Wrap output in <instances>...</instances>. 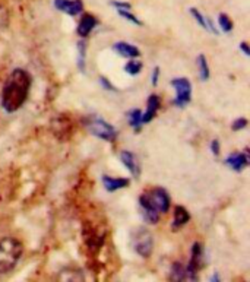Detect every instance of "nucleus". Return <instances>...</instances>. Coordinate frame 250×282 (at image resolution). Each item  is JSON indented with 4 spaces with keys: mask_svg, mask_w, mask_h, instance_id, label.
I'll use <instances>...</instances> for the list:
<instances>
[{
    "mask_svg": "<svg viewBox=\"0 0 250 282\" xmlns=\"http://www.w3.org/2000/svg\"><path fill=\"white\" fill-rule=\"evenodd\" d=\"M31 75L24 69H15L1 91V107L7 113L18 112L27 101L31 89Z\"/></svg>",
    "mask_w": 250,
    "mask_h": 282,
    "instance_id": "1",
    "label": "nucleus"
},
{
    "mask_svg": "<svg viewBox=\"0 0 250 282\" xmlns=\"http://www.w3.org/2000/svg\"><path fill=\"white\" fill-rule=\"evenodd\" d=\"M139 203L143 212V218L149 224H157L160 215L166 214L170 208V195L163 187H155L140 195Z\"/></svg>",
    "mask_w": 250,
    "mask_h": 282,
    "instance_id": "2",
    "label": "nucleus"
},
{
    "mask_svg": "<svg viewBox=\"0 0 250 282\" xmlns=\"http://www.w3.org/2000/svg\"><path fill=\"white\" fill-rule=\"evenodd\" d=\"M24 252V246L13 237L0 240V275L10 272L19 262Z\"/></svg>",
    "mask_w": 250,
    "mask_h": 282,
    "instance_id": "3",
    "label": "nucleus"
},
{
    "mask_svg": "<svg viewBox=\"0 0 250 282\" xmlns=\"http://www.w3.org/2000/svg\"><path fill=\"white\" fill-rule=\"evenodd\" d=\"M86 127L89 130L91 135H94L98 139H103L106 142H114L117 138V130L107 123L106 120H103L101 117H88L86 118Z\"/></svg>",
    "mask_w": 250,
    "mask_h": 282,
    "instance_id": "4",
    "label": "nucleus"
},
{
    "mask_svg": "<svg viewBox=\"0 0 250 282\" xmlns=\"http://www.w3.org/2000/svg\"><path fill=\"white\" fill-rule=\"evenodd\" d=\"M133 249L140 257H149L154 250V240L149 231L139 228L133 232Z\"/></svg>",
    "mask_w": 250,
    "mask_h": 282,
    "instance_id": "5",
    "label": "nucleus"
},
{
    "mask_svg": "<svg viewBox=\"0 0 250 282\" xmlns=\"http://www.w3.org/2000/svg\"><path fill=\"white\" fill-rule=\"evenodd\" d=\"M173 88L176 89L174 106L176 107H186L192 100V85L188 78H176L171 81Z\"/></svg>",
    "mask_w": 250,
    "mask_h": 282,
    "instance_id": "6",
    "label": "nucleus"
},
{
    "mask_svg": "<svg viewBox=\"0 0 250 282\" xmlns=\"http://www.w3.org/2000/svg\"><path fill=\"white\" fill-rule=\"evenodd\" d=\"M202 263H203V247L200 243L196 241L192 247V257H190V262L186 268L188 278H190V280L197 278V272L200 271Z\"/></svg>",
    "mask_w": 250,
    "mask_h": 282,
    "instance_id": "7",
    "label": "nucleus"
},
{
    "mask_svg": "<svg viewBox=\"0 0 250 282\" xmlns=\"http://www.w3.org/2000/svg\"><path fill=\"white\" fill-rule=\"evenodd\" d=\"M250 157L249 149L246 148L243 152H233L225 158V164L236 172H240L249 166Z\"/></svg>",
    "mask_w": 250,
    "mask_h": 282,
    "instance_id": "8",
    "label": "nucleus"
},
{
    "mask_svg": "<svg viewBox=\"0 0 250 282\" xmlns=\"http://www.w3.org/2000/svg\"><path fill=\"white\" fill-rule=\"evenodd\" d=\"M55 7L70 16H76L83 10L82 0H55Z\"/></svg>",
    "mask_w": 250,
    "mask_h": 282,
    "instance_id": "9",
    "label": "nucleus"
},
{
    "mask_svg": "<svg viewBox=\"0 0 250 282\" xmlns=\"http://www.w3.org/2000/svg\"><path fill=\"white\" fill-rule=\"evenodd\" d=\"M97 24H98V21H97L95 16H92V15H89V13L83 15L82 19H81V22H79V25H78V29H76L78 35L82 37V38L88 37V35L92 32V29L97 27Z\"/></svg>",
    "mask_w": 250,
    "mask_h": 282,
    "instance_id": "10",
    "label": "nucleus"
},
{
    "mask_svg": "<svg viewBox=\"0 0 250 282\" xmlns=\"http://www.w3.org/2000/svg\"><path fill=\"white\" fill-rule=\"evenodd\" d=\"M120 161L125 164L126 169L132 172V175L139 177L140 167H139V163H138L136 155H135L133 152H130V151H122V152H120Z\"/></svg>",
    "mask_w": 250,
    "mask_h": 282,
    "instance_id": "11",
    "label": "nucleus"
},
{
    "mask_svg": "<svg viewBox=\"0 0 250 282\" xmlns=\"http://www.w3.org/2000/svg\"><path fill=\"white\" fill-rule=\"evenodd\" d=\"M113 50H114L117 55L127 57V58H138V57L140 56V52H139L138 47H135V46H132V44H129V43H125V41L116 43V44L113 46Z\"/></svg>",
    "mask_w": 250,
    "mask_h": 282,
    "instance_id": "12",
    "label": "nucleus"
},
{
    "mask_svg": "<svg viewBox=\"0 0 250 282\" xmlns=\"http://www.w3.org/2000/svg\"><path fill=\"white\" fill-rule=\"evenodd\" d=\"M129 183L130 181L127 178H114L110 175H103V184L107 192H116V190L125 189L129 186Z\"/></svg>",
    "mask_w": 250,
    "mask_h": 282,
    "instance_id": "13",
    "label": "nucleus"
},
{
    "mask_svg": "<svg viewBox=\"0 0 250 282\" xmlns=\"http://www.w3.org/2000/svg\"><path fill=\"white\" fill-rule=\"evenodd\" d=\"M148 107H146V112L142 114V124L143 123H149L155 115H157V112L160 110V98L157 95H151L148 98Z\"/></svg>",
    "mask_w": 250,
    "mask_h": 282,
    "instance_id": "14",
    "label": "nucleus"
},
{
    "mask_svg": "<svg viewBox=\"0 0 250 282\" xmlns=\"http://www.w3.org/2000/svg\"><path fill=\"white\" fill-rule=\"evenodd\" d=\"M190 220V214L185 206H176L174 208V220H173V229H179L186 226Z\"/></svg>",
    "mask_w": 250,
    "mask_h": 282,
    "instance_id": "15",
    "label": "nucleus"
},
{
    "mask_svg": "<svg viewBox=\"0 0 250 282\" xmlns=\"http://www.w3.org/2000/svg\"><path fill=\"white\" fill-rule=\"evenodd\" d=\"M170 278H171V281H183V280H186L188 278L186 268L180 262H174L173 266H171Z\"/></svg>",
    "mask_w": 250,
    "mask_h": 282,
    "instance_id": "16",
    "label": "nucleus"
},
{
    "mask_svg": "<svg viewBox=\"0 0 250 282\" xmlns=\"http://www.w3.org/2000/svg\"><path fill=\"white\" fill-rule=\"evenodd\" d=\"M127 121H129V124H130L133 129L139 130L140 126H142V112L138 110V109L130 110V112L127 113Z\"/></svg>",
    "mask_w": 250,
    "mask_h": 282,
    "instance_id": "17",
    "label": "nucleus"
},
{
    "mask_svg": "<svg viewBox=\"0 0 250 282\" xmlns=\"http://www.w3.org/2000/svg\"><path fill=\"white\" fill-rule=\"evenodd\" d=\"M197 69H199V78L202 81H208L209 79V66H208L206 57L203 55L197 56Z\"/></svg>",
    "mask_w": 250,
    "mask_h": 282,
    "instance_id": "18",
    "label": "nucleus"
},
{
    "mask_svg": "<svg viewBox=\"0 0 250 282\" xmlns=\"http://www.w3.org/2000/svg\"><path fill=\"white\" fill-rule=\"evenodd\" d=\"M140 70H142V63H140L139 60L132 58L130 61H127V63H126L125 72L127 73V75L135 76V75H139V73H140Z\"/></svg>",
    "mask_w": 250,
    "mask_h": 282,
    "instance_id": "19",
    "label": "nucleus"
},
{
    "mask_svg": "<svg viewBox=\"0 0 250 282\" xmlns=\"http://www.w3.org/2000/svg\"><path fill=\"white\" fill-rule=\"evenodd\" d=\"M218 25H220V28H221L222 32H231V29H233V21H231L230 16L225 15V13H221V15H220V18H218Z\"/></svg>",
    "mask_w": 250,
    "mask_h": 282,
    "instance_id": "20",
    "label": "nucleus"
},
{
    "mask_svg": "<svg viewBox=\"0 0 250 282\" xmlns=\"http://www.w3.org/2000/svg\"><path fill=\"white\" fill-rule=\"evenodd\" d=\"M117 13H119L122 18H125V19H127L129 22H132V24H135V25H138V27L142 25L140 19H138V18L130 12V9H117Z\"/></svg>",
    "mask_w": 250,
    "mask_h": 282,
    "instance_id": "21",
    "label": "nucleus"
},
{
    "mask_svg": "<svg viewBox=\"0 0 250 282\" xmlns=\"http://www.w3.org/2000/svg\"><path fill=\"white\" fill-rule=\"evenodd\" d=\"M190 15L196 19V22H197L203 29H208V19H206L196 7H190Z\"/></svg>",
    "mask_w": 250,
    "mask_h": 282,
    "instance_id": "22",
    "label": "nucleus"
},
{
    "mask_svg": "<svg viewBox=\"0 0 250 282\" xmlns=\"http://www.w3.org/2000/svg\"><path fill=\"white\" fill-rule=\"evenodd\" d=\"M85 43L83 41H79L78 43V53H79V58H78V66L81 69V72H83L85 69Z\"/></svg>",
    "mask_w": 250,
    "mask_h": 282,
    "instance_id": "23",
    "label": "nucleus"
},
{
    "mask_svg": "<svg viewBox=\"0 0 250 282\" xmlns=\"http://www.w3.org/2000/svg\"><path fill=\"white\" fill-rule=\"evenodd\" d=\"M248 126V120L245 118V117H239V118H236L234 121H233V124H231V129L234 130V132H237V130H242V129H245Z\"/></svg>",
    "mask_w": 250,
    "mask_h": 282,
    "instance_id": "24",
    "label": "nucleus"
},
{
    "mask_svg": "<svg viewBox=\"0 0 250 282\" xmlns=\"http://www.w3.org/2000/svg\"><path fill=\"white\" fill-rule=\"evenodd\" d=\"M110 4L114 6L116 9H130L132 7L130 3H127V1H117V0H111Z\"/></svg>",
    "mask_w": 250,
    "mask_h": 282,
    "instance_id": "25",
    "label": "nucleus"
},
{
    "mask_svg": "<svg viewBox=\"0 0 250 282\" xmlns=\"http://www.w3.org/2000/svg\"><path fill=\"white\" fill-rule=\"evenodd\" d=\"M211 151H212V154H214L215 157L220 155V141H218V139H214V141L211 142Z\"/></svg>",
    "mask_w": 250,
    "mask_h": 282,
    "instance_id": "26",
    "label": "nucleus"
},
{
    "mask_svg": "<svg viewBox=\"0 0 250 282\" xmlns=\"http://www.w3.org/2000/svg\"><path fill=\"white\" fill-rule=\"evenodd\" d=\"M158 78H160V67H154V70H152V78H151V84H152V86H157V84H158Z\"/></svg>",
    "mask_w": 250,
    "mask_h": 282,
    "instance_id": "27",
    "label": "nucleus"
},
{
    "mask_svg": "<svg viewBox=\"0 0 250 282\" xmlns=\"http://www.w3.org/2000/svg\"><path fill=\"white\" fill-rule=\"evenodd\" d=\"M100 82H101V85H103L106 89H109V91H116V88H114V86H113V85H111V84H110L106 78H104V76H101V78H100Z\"/></svg>",
    "mask_w": 250,
    "mask_h": 282,
    "instance_id": "28",
    "label": "nucleus"
},
{
    "mask_svg": "<svg viewBox=\"0 0 250 282\" xmlns=\"http://www.w3.org/2000/svg\"><path fill=\"white\" fill-rule=\"evenodd\" d=\"M243 53H245V56L249 57L250 56V49H249V44L246 43V41H243L242 44H240V47H239Z\"/></svg>",
    "mask_w": 250,
    "mask_h": 282,
    "instance_id": "29",
    "label": "nucleus"
}]
</instances>
